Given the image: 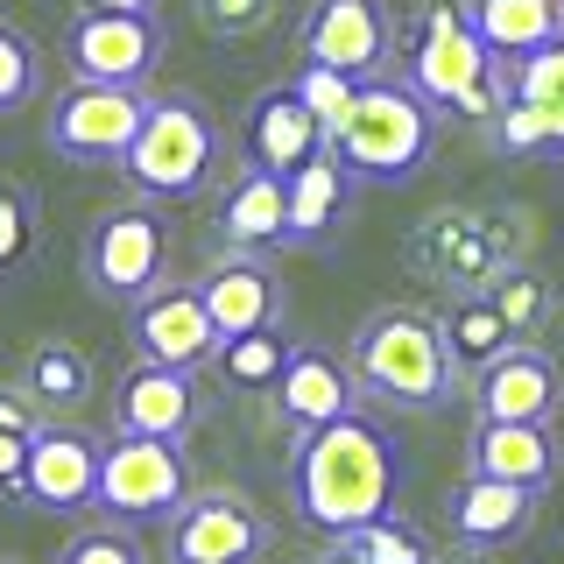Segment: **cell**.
<instances>
[{"mask_svg": "<svg viewBox=\"0 0 564 564\" xmlns=\"http://www.w3.org/2000/svg\"><path fill=\"white\" fill-rule=\"evenodd\" d=\"M395 445L375 431V416H339L325 431L290 437V508L317 536H352L395 508Z\"/></svg>", "mask_w": 564, "mask_h": 564, "instance_id": "obj_1", "label": "cell"}, {"mask_svg": "<svg viewBox=\"0 0 564 564\" xmlns=\"http://www.w3.org/2000/svg\"><path fill=\"white\" fill-rule=\"evenodd\" d=\"M402 78H410L437 113L473 120V128H494V113L516 99V64H501L480 43L466 0H431V8H423L410 50H402Z\"/></svg>", "mask_w": 564, "mask_h": 564, "instance_id": "obj_2", "label": "cell"}, {"mask_svg": "<svg viewBox=\"0 0 564 564\" xmlns=\"http://www.w3.org/2000/svg\"><path fill=\"white\" fill-rule=\"evenodd\" d=\"M352 375H360L367 402H381V410H445L458 395V360H452V339H445V317L431 311H402L388 304L375 311L360 332H352Z\"/></svg>", "mask_w": 564, "mask_h": 564, "instance_id": "obj_3", "label": "cell"}, {"mask_svg": "<svg viewBox=\"0 0 564 564\" xmlns=\"http://www.w3.org/2000/svg\"><path fill=\"white\" fill-rule=\"evenodd\" d=\"M437 120L445 113L395 70V78L360 85L352 113L332 128V155H339L360 184H410L437 149Z\"/></svg>", "mask_w": 564, "mask_h": 564, "instance_id": "obj_4", "label": "cell"}, {"mask_svg": "<svg viewBox=\"0 0 564 564\" xmlns=\"http://www.w3.org/2000/svg\"><path fill=\"white\" fill-rule=\"evenodd\" d=\"M120 170H128L134 198H155V205L198 198L212 184V170H219V134H212L205 106L184 99V93L149 99V120H141V134H134Z\"/></svg>", "mask_w": 564, "mask_h": 564, "instance_id": "obj_5", "label": "cell"}, {"mask_svg": "<svg viewBox=\"0 0 564 564\" xmlns=\"http://www.w3.org/2000/svg\"><path fill=\"white\" fill-rule=\"evenodd\" d=\"M78 261H85L93 296H106V304H141L149 290L170 282V219L155 212V198L113 205L85 226Z\"/></svg>", "mask_w": 564, "mask_h": 564, "instance_id": "obj_6", "label": "cell"}, {"mask_svg": "<svg viewBox=\"0 0 564 564\" xmlns=\"http://www.w3.org/2000/svg\"><path fill=\"white\" fill-rule=\"evenodd\" d=\"M191 501V458L176 437H141L113 431L106 437V466H99V516L106 522H170Z\"/></svg>", "mask_w": 564, "mask_h": 564, "instance_id": "obj_7", "label": "cell"}, {"mask_svg": "<svg viewBox=\"0 0 564 564\" xmlns=\"http://www.w3.org/2000/svg\"><path fill=\"white\" fill-rule=\"evenodd\" d=\"M99 466H106V437L99 431L43 416V431L29 437L14 501L35 508V516H85V508H99Z\"/></svg>", "mask_w": 564, "mask_h": 564, "instance_id": "obj_8", "label": "cell"}, {"mask_svg": "<svg viewBox=\"0 0 564 564\" xmlns=\"http://www.w3.org/2000/svg\"><path fill=\"white\" fill-rule=\"evenodd\" d=\"M141 120H149V93H141V85H93V78H78L57 99V113H50V149H57L64 163L113 170V163H128Z\"/></svg>", "mask_w": 564, "mask_h": 564, "instance_id": "obj_9", "label": "cell"}, {"mask_svg": "<svg viewBox=\"0 0 564 564\" xmlns=\"http://www.w3.org/2000/svg\"><path fill=\"white\" fill-rule=\"evenodd\" d=\"M311 64H332L346 78L375 85L402 70V43H395V14L381 0H311L304 29H296Z\"/></svg>", "mask_w": 564, "mask_h": 564, "instance_id": "obj_10", "label": "cell"}, {"mask_svg": "<svg viewBox=\"0 0 564 564\" xmlns=\"http://www.w3.org/2000/svg\"><path fill=\"white\" fill-rule=\"evenodd\" d=\"M64 57H70V78H93V85H149L155 78V57H163V29L155 14H134V8H93L85 0L64 29Z\"/></svg>", "mask_w": 564, "mask_h": 564, "instance_id": "obj_11", "label": "cell"}, {"mask_svg": "<svg viewBox=\"0 0 564 564\" xmlns=\"http://www.w3.org/2000/svg\"><path fill=\"white\" fill-rule=\"evenodd\" d=\"M522 234L501 219H480V212H437L431 226L416 234V269L452 282V296H473V290H494L508 269H522Z\"/></svg>", "mask_w": 564, "mask_h": 564, "instance_id": "obj_12", "label": "cell"}, {"mask_svg": "<svg viewBox=\"0 0 564 564\" xmlns=\"http://www.w3.org/2000/svg\"><path fill=\"white\" fill-rule=\"evenodd\" d=\"M269 551V516L234 487H205L170 516V564H254Z\"/></svg>", "mask_w": 564, "mask_h": 564, "instance_id": "obj_13", "label": "cell"}, {"mask_svg": "<svg viewBox=\"0 0 564 564\" xmlns=\"http://www.w3.org/2000/svg\"><path fill=\"white\" fill-rule=\"evenodd\" d=\"M128 325H134V352H141V360L184 367V375L212 367V360H219V346H226V332H219V317L205 311L198 282H163V290H149L134 304Z\"/></svg>", "mask_w": 564, "mask_h": 564, "instance_id": "obj_14", "label": "cell"}, {"mask_svg": "<svg viewBox=\"0 0 564 564\" xmlns=\"http://www.w3.org/2000/svg\"><path fill=\"white\" fill-rule=\"evenodd\" d=\"M360 375H352V360H339L332 346H290V367H282L275 381V416L290 437L304 431H325V423H339L360 410Z\"/></svg>", "mask_w": 564, "mask_h": 564, "instance_id": "obj_15", "label": "cell"}, {"mask_svg": "<svg viewBox=\"0 0 564 564\" xmlns=\"http://www.w3.org/2000/svg\"><path fill=\"white\" fill-rule=\"evenodd\" d=\"M557 395H564L557 360L543 346H529V339H516L501 360H487L480 375H473V410L487 423H551Z\"/></svg>", "mask_w": 564, "mask_h": 564, "instance_id": "obj_16", "label": "cell"}, {"mask_svg": "<svg viewBox=\"0 0 564 564\" xmlns=\"http://www.w3.org/2000/svg\"><path fill=\"white\" fill-rule=\"evenodd\" d=\"M325 149H332V128L304 106L296 85L261 93L254 106H247V120H240V155L261 163V170H275V176H296L311 155H325Z\"/></svg>", "mask_w": 564, "mask_h": 564, "instance_id": "obj_17", "label": "cell"}, {"mask_svg": "<svg viewBox=\"0 0 564 564\" xmlns=\"http://www.w3.org/2000/svg\"><path fill=\"white\" fill-rule=\"evenodd\" d=\"M198 381L184 367H163V360H134L113 388V423L120 431H141V437H176L184 445L191 423H198Z\"/></svg>", "mask_w": 564, "mask_h": 564, "instance_id": "obj_18", "label": "cell"}, {"mask_svg": "<svg viewBox=\"0 0 564 564\" xmlns=\"http://www.w3.org/2000/svg\"><path fill=\"white\" fill-rule=\"evenodd\" d=\"M219 240L234 254H275V247H290V176L247 163L219 198Z\"/></svg>", "mask_w": 564, "mask_h": 564, "instance_id": "obj_19", "label": "cell"}, {"mask_svg": "<svg viewBox=\"0 0 564 564\" xmlns=\"http://www.w3.org/2000/svg\"><path fill=\"white\" fill-rule=\"evenodd\" d=\"M198 296H205V311L219 317L226 339L261 332V325H275V317H282V282H275V269H269L261 254H226V261H212V269L198 275Z\"/></svg>", "mask_w": 564, "mask_h": 564, "instance_id": "obj_20", "label": "cell"}, {"mask_svg": "<svg viewBox=\"0 0 564 564\" xmlns=\"http://www.w3.org/2000/svg\"><path fill=\"white\" fill-rule=\"evenodd\" d=\"M529 516H536V494L529 487H508V480H494V473H466V487H458V501H452V536H458V551H501V543H516Z\"/></svg>", "mask_w": 564, "mask_h": 564, "instance_id": "obj_21", "label": "cell"}, {"mask_svg": "<svg viewBox=\"0 0 564 564\" xmlns=\"http://www.w3.org/2000/svg\"><path fill=\"white\" fill-rule=\"evenodd\" d=\"M473 473H494L508 487L543 494L557 480V445H551V423H487L473 431Z\"/></svg>", "mask_w": 564, "mask_h": 564, "instance_id": "obj_22", "label": "cell"}, {"mask_svg": "<svg viewBox=\"0 0 564 564\" xmlns=\"http://www.w3.org/2000/svg\"><path fill=\"white\" fill-rule=\"evenodd\" d=\"M466 14L501 64H529L536 50L564 43V0H466Z\"/></svg>", "mask_w": 564, "mask_h": 564, "instance_id": "obj_23", "label": "cell"}, {"mask_svg": "<svg viewBox=\"0 0 564 564\" xmlns=\"http://www.w3.org/2000/svg\"><path fill=\"white\" fill-rule=\"evenodd\" d=\"M352 191H360V176H352L332 149L311 155V163L290 176V247H317V240H325L332 226L346 219Z\"/></svg>", "mask_w": 564, "mask_h": 564, "instance_id": "obj_24", "label": "cell"}, {"mask_svg": "<svg viewBox=\"0 0 564 564\" xmlns=\"http://www.w3.org/2000/svg\"><path fill=\"white\" fill-rule=\"evenodd\" d=\"M445 339H452V360H458V375H480L487 360H501L508 346L522 339L516 325H508V311L494 304V290H473V296H452V311H445Z\"/></svg>", "mask_w": 564, "mask_h": 564, "instance_id": "obj_25", "label": "cell"}, {"mask_svg": "<svg viewBox=\"0 0 564 564\" xmlns=\"http://www.w3.org/2000/svg\"><path fill=\"white\" fill-rule=\"evenodd\" d=\"M22 388H29V402L43 416H70L85 395H93V360H85L78 346H64V339H43L29 352V367H22Z\"/></svg>", "mask_w": 564, "mask_h": 564, "instance_id": "obj_26", "label": "cell"}, {"mask_svg": "<svg viewBox=\"0 0 564 564\" xmlns=\"http://www.w3.org/2000/svg\"><path fill=\"white\" fill-rule=\"evenodd\" d=\"M282 367H290V346H282L275 325H261V332H240V339H226L219 360H212V375L234 388V395H261V388L275 395Z\"/></svg>", "mask_w": 564, "mask_h": 564, "instance_id": "obj_27", "label": "cell"}, {"mask_svg": "<svg viewBox=\"0 0 564 564\" xmlns=\"http://www.w3.org/2000/svg\"><path fill=\"white\" fill-rule=\"evenodd\" d=\"M352 551H360L367 564H437V543L431 536H423V529L416 522H402L395 516V508H388V516L381 522H367V529H352Z\"/></svg>", "mask_w": 564, "mask_h": 564, "instance_id": "obj_28", "label": "cell"}, {"mask_svg": "<svg viewBox=\"0 0 564 564\" xmlns=\"http://www.w3.org/2000/svg\"><path fill=\"white\" fill-rule=\"evenodd\" d=\"M35 431H43V410L29 402V388H0V494L22 487V458Z\"/></svg>", "mask_w": 564, "mask_h": 564, "instance_id": "obj_29", "label": "cell"}, {"mask_svg": "<svg viewBox=\"0 0 564 564\" xmlns=\"http://www.w3.org/2000/svg\"><path fill=\"white\" fill-rule=\"evenodd\" d=\"M35 85H43V50H35L14 22H0V120L22 113L35 99Z\"/></svg>", "mask_w": 564, "mask_h": 564, "instance_id": "obj_30", "label": "cell"}, {"mask_svg": "<svg viewBox=\"0 0 564 564\" xmlns=\"http://www.w3.org/2000/svg\"><path fill=\"white\" fill-rule=\"evenodd\" d=\"M191 8H198V29L212 43H254L275 29L282 0H191Z\"/></svg>", "mask_w": 564, "mask_h": 564, "instance_id": "obj_31", "label": "cell"}, {"mask_svg": "<svg viewBox=\"0 0 564 564\" xmlns=\"http://www.w3.org/2000/svg\"><path fill=\"white\" fill-rule=\"evenodd\" d=\"M516 93L529 106H543V120H551V134H557V155H564V43H551L529 64H516Z\"/></svg>", "mask_w": 564, "mask_h": 564, "instance_id": "obj_32", "label": "cell"}, {"mask_svg": "<svg viewBox=\"0 0 564 564\" xmlns=\"http://www.w3.org/2000/svg\"><path fill=\"white\" fill-rule=\"evenodd\" d=\"M290 85L304 93V106L325 120V128H339L352 113V99H360V78H346V70H332V64H311V57H304V70H296Z\"/></svg>", "mask_w": 564, "mask_h": 564, "instance_id": "obj_33", "label": "cell"}, {"mask_svg": "<svg viewBox=\"0 0 564 564\" xmlns=\"http://www.w3.org/2000/svg\"><path fill=\"white\" fill-rule=\"evenodd\" d=\"M494 141H501V155H557V134L543 120V106H529L522 93L494 113Z\"/></svg>", "mask_w": 564, "mask_h": 564, "instance_id": "obj_34", "label": "cell"}, {"mask_svg": "<svg viewBox=\"0 0 564 564\" xmlns=\"http://www.w3.org/2000/svg\"><path fill=\"white\" fill-rule=\"evenodd\" d=\"M494 304L508 311V325L516 332H529V325H543V317H551V282H543V269H508L501 282H494Z\"/></svg>", "mask_w": 564, "mask_h": 564, "instance_id": "obj_35", "label": "cell"}, {"mask_svg": "<svg viewBox=\"0 0 564 564\" xmlns=\"http://www.w3.org/2000/svg\"><path fill=\"white\" fill-rule=\"evenodd\" d=\"M57 564H149V557H141V543H134L128 522H99V529H78V536L64 543Z\"/></svg>", "mask_w": 564, "mask_h": 564, "instance_id": "obj_36", "label": "cell"}, {"mask_svg": "<svg viewBox=\"0 0 564 564\" xmlns=\"http://www.w3.org/2000/svg\"><path fill=\"white\" fill-rule=\"evenodd\" d=\"M29 247H35V205H29V191L0 184V269H22Z\"/></svg>", "mask_w": 564, "mask_h": 564, "instance_id": "obj_37", "label": "cell"}, {"mask_svg": "<svg viewBox=\"0 0 564 564\" xmlns=\"http://www.w3.org/2000/svg\"><path fill=\"white\" fill-rule=\"evenodd\" d=\"M311 564H367V557H360V551H352V543H346V536H325V551H317Z\"/></svg>", "mask_w": 564, "mask_h": 564, "instance_id": "obj_38", "label": "cell"}, {"mask_svg": "<svg viewBox=\"0 0 564 564\" xmlns=\"http://www.w3.org/2000/svg\"><path fill=\"white\" fill-rule=\"evenodd\" d=\"M93 8H134V14H155V0H93Z\"/></svg>", "mask_w": 564, "mask_h": 564, "instance_id": "obj_39", "label": "cell"}, {"mask_svg": "<svg viewBox=\"0 0 564 564\" xmlns=\"http://www.w3.org/2000/svg\"><path fill=\"white\" fill-rule=\"evenodd\" d=\"M0 564H14V557H0Z\"/></svg>", "mask_w": 564, "mask_h": 564, "instance_id": "obj_40", "label": "cell"}]
</instances>
